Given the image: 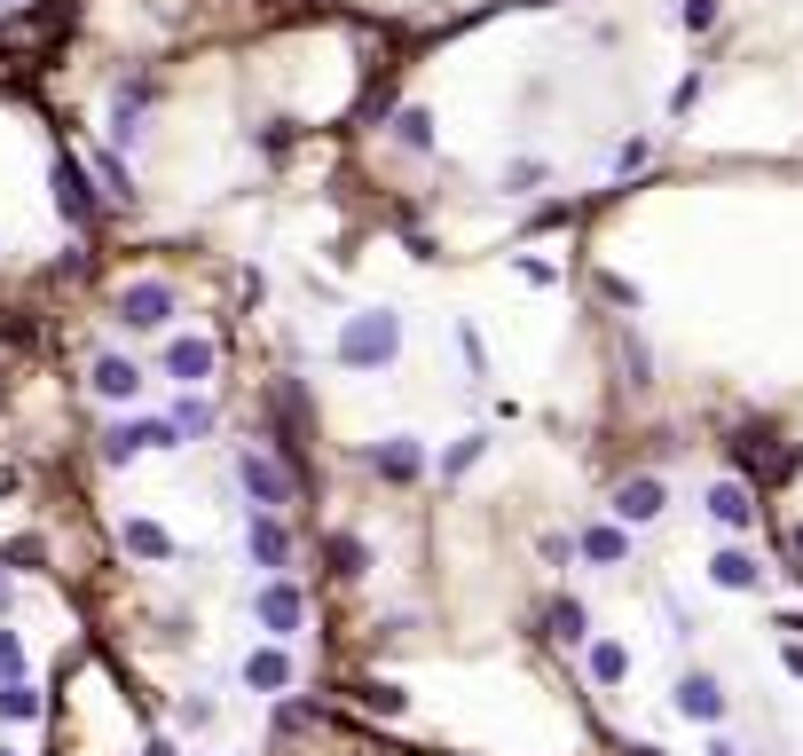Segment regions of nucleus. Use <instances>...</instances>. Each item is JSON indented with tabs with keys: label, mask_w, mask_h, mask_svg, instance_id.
<instances>
[{
	"label": "nucleus",
	"mask_w": 803,
	"mask_h": 756,
	"mask_svg": "<svg viewBox=\"0 0 803 756\" xmlns=\"http://www.w3.org/2000/svg\"><path fill=\"white\" fill-rule=\"evenodd\" d=\"M339 363H347V371L394 363V315H354V323L339 331Z\"/></svg>",
	"instance_id": "1"
},
{
	"label": "nucleus",
	"mask_w": 803,
	"mask_h": 756,
	"mask_svg": "<svg viewBox=\"0 0 803 756\" xmlns=\"http://www.w3.org/2000/svg\"><path fill=\"white\" fill-rule=\"evenodd\" d=\"M662 504H670V488H662L654 473H639V481L614 488V521H622V528H646V521H662Z\"/></svg>",
	"instance_id": "2"
},
{
	"label": "nucleus",
	"mask_w": 803,
	"mask_h": 756,
	"mask_svg": "<svg viewBox=\"0 0 803 756\" xmlns=\"http://www.w3.org/2000/svg\"><path fill=\"white\" fill-rule=\"evenodd\" d=\"M677 709H685L693 725H717V717H725V686L709 678V669H685V678H677Z\"/></svg>",
	"instance_id": "3"
},
{
	"label": "nucleus",
	"mask_w": 803,
	"mask_h": 756,
	"mask_svg": "<svg viewBox=\"0 0 803 756\" xmlns=\"http://www.w3.org/2000/svg\"><path fill=\"white\" fill-rule=\"evenodd\" d=\"M701 504H709V521H717V528H749V521H756V496H749V481H717V488H709Z\"/></svg>",
	"instance_id": "4"
},
{
	"label": "nucleus",
	"mask_w": 803,
	"mask_h": 756,
	"mask_svg": "<svg viewBox=\"0 0 803 756\" xmlns=\"http://www.w3.org/2000/svg\"><path fill=\"white\" fill-rule=\"evenodd\" d=\"M260 623L277 631V638H292V631L308 623V599L292 592V583H268V592H260Z\"/></svg>",
	"instance_id": "5"
},
{
	"label": "nucleus",
	"mask_w": 803,
	"mask_h": 756,
	"mask_svg": "<svg viewBox=\"0 0 803 756\" xmlns=\"http://www.w3.org/2000/svg\"><path fill=\"white\" fill-rule=\"evenodd\" d=\"M244 686H252V694H292V654H284V646H260V654L244 662Z\"/></svg>",
	"instance_id": "6"
},
{
	"label": "nucleus",
	"mask_w": 803,
	"mask_h": 756,
	"mask_svg": "<svg viewBox=\"0 0 803 756\" xmlns=\"http://www.w3.org/2000/svg\"><path fill=\"white\" fill-rule=\"evenodd\" d=\"M709 583H717V592H756V583H764V567H756V552H717V560H709Z\"/></svg>",
	"instance_id": "7"
},
{
	"label": "nucleus",
	"mask_w": 803,
	"mask_h": 756,
	"mask_svg": "<svg viewBox=\"0 0 803 756\" xmlns=\"http://www.w3.org/2000/svg\"><path fill=\"white\" fill-rule=\"evenodd\" d=\"M119 315H127L134 331H158V323L173 315V292H165V284H134V292L119 300Z\"/></svg>",
	"instance_id": "8"
},
{
	"label": "nucleus",
	"mask_w": 803,
	"mask_h": 756,
	"mask_svg": "<svg viewBox=\"0 0 803 756\" xmlns=\"http://www.w3.org/2000/svg\"><path fill=\"white\" fill-rule=\"evenodd\" d=\"M237 481L252 488V504H284V488H292V481H284L277 465H268L260 450H244V457H237Z\"/></svg>",
	"instance_id": "9"
},
{
	"label": "nucleus",
	"mask_w": 803,
	"mask_h": 756,
	"mask_svg": "<svg viewBox=\"0 0 803 756\" xmlns=\"http://www.w3.org/2000/svg\"><path fill=\"white\" fill-rule=\"evenodd\" d=\"M165 371H173V379H190V386H198V379L213 371V347H205V340H173V347H165Z\"/></svg>",
	"instance_id": "10"
},
{
	"label": "nucleus",
	"mask_w": 803,
	"mask_h": 756,
	"mask_svg": "<svg viewBox=\"0 0 803 756\" xmlns=\"http://www.w3.org/2000/svg\"><path fill=\"white\" fill-rule=\"evenodd\" d=\"M583 560L591 567H622V560H631V536H622V528H583Z\"/></svg>",
	"instance_id": "11"
},
{
	"label": "nucleus",
	"mask_w": 803,
	"mask_h": 756,
	"mask_svg": "<svg viewBox=\"0 0 803 756\" xmlns=\"http://www.w3.org/2000/svg\"><path fill=\"white\" fill-rule=\"evenodd\" d=\"M544 631H552L560 646H583V631H591V615H583L575 599H552V607H544Z\"/></svg>",
	"instance_id": "12"
},
{
	"label": "nucleus",
	"mask_w": 803,
	"mask_h": 756,
	"mask_svg": "<svg viewBox=\"0 0 803 756\" xmlns=\"http://www.w3.org/2000/svg\"><path fill=\"white\" fill-rule=\"evenodd\" d=\"M252 560H260V567H284V560H292V536H284L277 521H268V513L252 521Z\"/></svg>",
	"instance_id": "13"
},
{
	"label": "nucleus",
	"mask_w": 803,
	"mask_h": 756,
	"mask_svg": "<svg viewBox=\"0 0 803 756\" xmlns=\"http://www.w3.org/2000/svg\"><path fill=\"white\" fill-rule=\"evenodd\" d=\"M371 465H379L387 481H418V473H425V457H418L410 442H387V450H371Z\"/></svg>",
	"instance_id": "14"
},
{
	"label": "nucleus",
	"mask_w": 803,
	"mask_h": 756,
	"mask_svg": "<svg viewBox=\"0 0 803 756\" xmlns=\"http://www.w3.org/2000/svg\"><path fill=\"white\" fill-rule=\"evenodd\" d=\"M127 552H134V560H173V536H165L158 521H127Z\"/></svg>",
	"instance_id": "15"
},
{
	"label": "nucleus",
	"mask_w": 803,
	"mask_h": 756,
	"mask_svg": "<svg viewBox=\"0 0 803 756\" xmlns=\"http://www.w3.org/2000/svg\"><path fill=\"white\" fill-rule=\"evenodd\" d=\"M323 552H331V575H339V583H347V575H363V567H371V544H363V536H331Z\"/></svg>",
	"instance_id": "16"
},
{
	"label": "nucleus",
	"mask_w": 803,
	"mask_h": 756,
	"mask_svg": "<svg viewBox=\"0 0 803 756\" xmlns=\"http://www.w3.org/2000/svg\"><path fill=\"white\" fill-rule=\"evenodd\" d=\"M591 678H599V686H622V678H631V654H622L614 638H599V646H591Z\"/></svg>",
	"instance_id": "17"
},
{
	"label": "nucleus",
	"mask_w": 803,
	"mask_h": 756,
	"mask_svg": "<svg viewBox=\"0 0 803 756\" xmlns=\"http://www.w3.org/2000/svg\"><path fill=\"white\" fill-rule=\"evenodd\" d=\"M0 717H9V725H24V717H40V694H32L24 678H0Z\"/></svg>",
	"instance_id": "18"
},
{
	"label": "nucleus",
	"mask_w": 803,
	"mask_h": 756,
	"mask_svg": "<svg viewBox=\"0 0 803 756\" xmlns=\"http://www.w3.org/2000/svg\"><path fill=\"white\" fill-rule=\"evenodd\" d=\"M96 386H103L111 402H127V394H134L142 379H134V363H119V355H103V363H96Z\"/></svg>",
	"instance_id": "19"
},
{
	"label": "nucleus",
	"mask_w": 803,
	"mask_h": 756,
	"mask_svg": "<svg viewBox=\"0 0 803 756\" xmlns=\"http://www.w3.org/2000/svg\"><path fill=\"white\" fill-rule=\"evenodd\" d=\"M363 709H379V717H402V709H410V694H402V686H387V678H371V686H363Z\"/></svg>",
	"instance_id": "20"
},
{
	"label": "nucleus",
	"mask_w": 803,
	"mask_h": 756,
	"mask_svg": "<svg viewBox=\"0 0 803 756\" xmlns=\"http://www.w3.org/2000/svg\"><path fill=\"white\" fill-rule=\"evenodd\" d=\"M0 678H24V638L0 631Z\"/></svg>",
	"instance_id": "21"
},
{
	"label": "nucleus",
	"mask_w": 803,
	"mask_h": 756,
	"mask_svg": "<svg viewBox=\"0 0 803 756\" xmlns=\"http://www.w3.org/2000/svg\"><path fill=\"white\" fill-rule=\"evenodd\" d=\"M308 725H315L308 702H277V733H308Z\"/></svg>",
	"instance_id": "22"
},
{
	"label": "nucleus",
	"mask_w": 803,
	"mask_h": 756,
	"mask_svg": "<svg viewBox=\"0 0 803 756\" xmlns=\"http://www.w3.org/2000/svg\"><path fill=\"white\" fill-rule=\"evenodd\" d=\"M685 24H693V32H709V24H717V0H685Z\"/></svg>",
	"instance_id": "23"
},
{
	"label": "nucleus",
	"mask_w": 803,
	"mask_h": 756,
	"mask_svg": "<svg viewBox=\"0 0 803 756\" xmlns=\"http://www.w3.org/2000/svg\"><path fill=\"white\" fill-rule=\"evenodd\" d=\"M780 662H787V669H795V678H803V646H780Z\"/></svg>",
	"instance_id": "24"
},
{
	"label": "nucleus",
	"mask_w": 803,
	"mask_h": 756,
	"mask_svg": "<svg viewBox=\"0 0 803 756\" xmlns=\"http://www.w3.org/2000/svg\"><path fill=\"white\" fill-rule=\"evenodd\" d=\"M787 552H795V575H803V528H787Z\"/></svg>",
	"instance_id": "25"
},
{
	"label": "nucleus",
	"mask_w": 803,
	"mask_h": 756,
	"mask_svg": "<svg viewBox=\"0 0 803 756\" xmlns=\"http://www.w3.org/2000/svg\"><path fill=\"white\" fill-rule=\"evenodd\" d=\"M142 756H182V748H173V740H150V748H142Z\"/></svg>",
	"instance_id": "26"
},
{
	"label": "nucleus",
	"mask_w": 803,
	"mask_h": 756,
	"mask_svg": "<svg viewBox=\"0 0 803 756\" xmlns=\"http://www.w3.org/2000/svg\"><path fill=\"white\" fill-rule=\"evenodd\" d=\"M709 756H741V748H733V740H717V748H709Z\"/></svg>",
	"instance_id": "27"
},
{
	"label": "nucleus",
	"mask_w": 803,
	"mask_h": 756,
	"mask_svg": "<svg viewBox=\"0 0 803 756\" xmlns=\"http://www.w3.org/2000/svg\"><path fill=\"white\" fill-rule=\"evenodd\" d=\"M631 756H662V748H646V740H639V748H631Z\"/></svg>",
	"instance_id": "28"
},
{
	"label": "nucleus",
	"mask_w": 803,
	"mask_h": 756,
	"mask_svg": "<svg viewBox=\"0 0 803 756\" xmlns=\"http://www.w3.org/2000/svg\"><path fill=\"white\" fill-rule=\"evenodd\" d=\"M0 607H9V583H0Z\"/></svg>",
	"instance_id": "29"
},
{
	"label": "nucleus",
	"mask_w": 803,
	"mask_h": 756,
	"mask_svg": "<svg viewBox=\"0 0 803 756\" xmlns=\"http://www.w3.org/2000/svg\"><path fill=\"white\" fill-rule=\"evenodd\" d=\"M0 756H9V748H0Z\"/></svg>",
	"instance_id": "30"
}]
</instances>
